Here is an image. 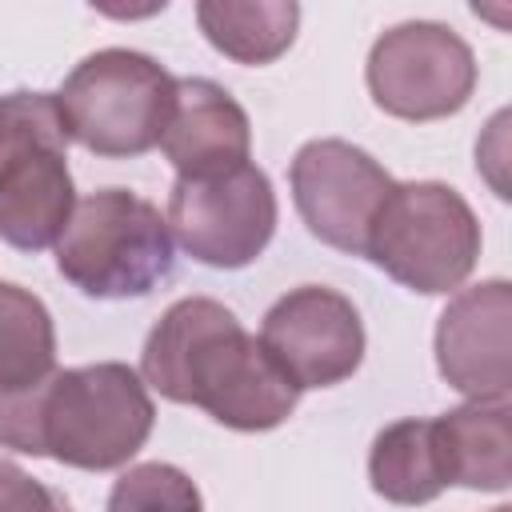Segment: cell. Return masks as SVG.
Segmentation results:
<instances>
[{
  "label": "cell",
  "instance_id": "6da1fadb",
  "mask_svg": "<svg viewBox=\"0 0 512 512\" xmlns=\"http://www.w3.org/2000/svg\"><path fill=\"white\" fill-rule=\"evenodd\" d=\"M140 376L172 404L204 408L236 432L284 424L300 400L292 376L244 332L232 308L208 296L176 300L144 340Z\"/></svg>",
  "mask_w": 512,
  "mask_h": 512
},
{
  "label": "cell",
  "instance_id": "7a4b0ae2",
  "mask_svg": "<svg viewBox=\"0 0 512 512\" xmlns=\"http://www.w3.org/2000/svg\"><path fill=\"white\" fill-rule=\"evenodd\" d=\"M152 420L156 408L144 376L120 360L52 368L28 388L0 392L4 448L52 456L84 472L128 464L144 448Z\"/></svg>",
  "mask_w": 512,
  "mask_h": 512
},
{
  "label": "cell",
  "instance_id": "3957f363",
  "mask_svg": "<svg viewBox=\"0 0 512 512\" xmlns=\"http://www.w3.org/2000/svg\"><path fill=\"white\" fill-rule=\"evenodd\" d=\"M76 208L68 172V128L56 92L0 96V240L44 252Z\"/></svg>",
  "mask_w": 512,
  "mask_h": 512
},
{
  "label": "cell",
  "instance_id": "277c9868",
  "mask_svg": "<svg viewBox=\"0 0 512 512\" xmlns=\"http://www.w3.org/2000/svg\"><path fill=\"white\" fill-rule=\"evenodd\" d=\"M56 268L96 300L148 296L172 272L168 216L128 188L88 192L56 240Z\"/></svg>",
  "mask_w": 512,
  "mask_h": 512
},
{
  "label": "cell",
  "instance_id": "5b68a950",
  "mask_svg": "<svg viewBox=\"0 0 512 512\" xmlns=\"http://www.w3.org/2000/svg\"><path fill=\"white\" fill-rule=\"evenodd\" d=\"M364 256L412 292H456L476 268L480 220L468 200L440 180L392 184L368 228Z\"/></svg>",
  "mask_w": 512,
  "mask_h": 512
},
{
  "label": "cell",
  "instance_id": "8992f818",
  "mask_svg": "<svg viewBox=\"0 0 512 512\" xmlns=\"http://www.w3.org/2000/svg\"><path fill=\"white\" fill-rule=\"evenodd\" d=\"M176 80L144 52L100 48L84 56L56 92L64 128L96 156L128 160L160 144Z\"/></svg>",
  "mask_w": 512,
  "mask_h": 512
},
{
  "label": "cell",
  "instance_id": "52a82bcc",
  "mask_svg": "<svg viewBox=\"0 0 512 512\" xmlns=\"http://www.w3.org/2000/svg\"><path fill=\"white\" fill-rule=\"evenodd\" d=\"M168 232L208 268H244L276 232V192L248 160L216 176H176L168 192Z\"/></svg>",
  "mask_w": 512,
  "mask_h": 512
},
{
  "label": "cell",
  "instance_id": "ba28073f",
  "mask_svg": "<svg viewBox=\"0 0 512 512\" xmlns=\"http://www.w3.org/2000/svg\"><path fill=\"white\" fill-rule=\"evenodd\" d=\"M368 92L396 120H444L460 112L476 88L472 48L436 20H404L368 52Z\"/></svg>",
  "mask_w": 512,
  "mask_h": 512
},
{
  "label": "cell",
  "instance_id": "9c48e42d",
  "mask_svg": "<svg viewBox=\"0 0 512 512\" xmlns=\"http://www.w3.org/2000/svg\"><path fill=\"white\" fill-rule=\"evenodd\" d=\"M300 220L328 248L364 256L368 228L392 192V176L348 140H308L288 168Z\"/></svg>",
  "mask_w": 512,
  "mask_h": 512
},
{
  "label": "cell",
  "instance_id": "30bf717a",
  "mask_svg": "<svg viewBox=\"0 0 512 512\" xmlns=\"http://www.w3.org/2000/svg\"><path fill=\"white\" fill-rule=\"evenodd\" d=\"M260 344L304 388H332L364 360V324L348 296L324 284L284 292L260 324Z\"/></svg>",
  "mask_w": 512,
  "mask_h": 512
},
{
  "label": "cell",
  "instance_id": "8fae6325",
  "mask_svg": "<svg viewBox=\"0 0 512 512\" xmlns=\"http://www.w3.org/2000/svg\"><path fill=\"white\" fill-rule=\"evenodd\" d=\"M436 368L460 396H508L512 388V284L460 288L436 320Z\"/></svg>",
  "mask_w": 512,
  "mask_h": 512
},
{
  "label": "cell",
  "instance_id": "7c38bea8",
  "mask_svg": "<svg viewBox=\"0 0 512 512\" xmlns=\"http://www.w3.org/2000/svg\"><path fill=\"white\" fill-rule=\"evenodd\" d=\"M160 148L180 176H216L248 160L252 124L248 112L220 84L204 76H184L176 80Z\"/></svg>",
  "mask_w": 512,
  "mask_h": 512
},
{
  "label": "cell",
  "instance_id": "4fadbf2b",
  "mask_svg": "<svg viewBox=\"0 0 512 512\" xmlns=\"http://www.w3.org/2000/svg\"><path fill=\"white\" fill-rule=\"evenodd\" d=\"M444 484L508 492L512 484V404L508 396L468 400L432 420Z\"/></svg>",
  "mask_w": 512,
  "mask_h": 512
},
{
  "label": "cell",
  "instance_id": "5bb4252c",
  "mask_svg": "<svg viewBox=\"0 0 512 512\" xmlns=\"http://www.w3.org/2000/svg\"><path fill=\"white\" fill-rule=\"evenodd\" d=\"M204 40L236 64L280 60L300 28V0H196Z\"/></svg>",
  "mask_w": 512,
  "mask_h": 512
},
{
  "label": "cell",
  "instance_id": "9a60e30c",
  "mask_svg": "<svg viewBox=\"0 0 512 512\" xmlns=\"http://www.w3.org/2000/svg\"><path fill=\"white\" fill-rule=\"evenodd\" d=\"M368 480L372 492L392 504H428L448 484L440 472L432 420H396L388 424L368 452Z\"/></svg>",
  "mask_w": 512,
  "mask_h": 512
},
{
  "label": "cell",
  "instance_id": "2e32d148",
  "mask_svg": "<svg viewBox=\"0 0 512 512\" xmlns=\"http://www.w3.org/2000/svg\"><path fill=\"white\" fill-rule=\"evenodd\" d=\"M56 368V328L40 296L0 280V392L28 388Z\"/></svg>",
  "mask_w": 512,
  "mask_h": 512
},
{
  "label": "cell",
  "instance_id": "e0dca14e",
  "mask_svg": "<svg viewBox=\"0 0 512 512\" xmlns=\"http://www.w3.org/2000/svg\"><path fill=\"white\" fill-rule=\"evenodd\" d=\"M108 508L112 512H132V508H176V512H192V508H200V492L172 464H136V468H128L116 480V488L108 496Z\"/></svg>",
  "mask_w": 512,
  "mask_h": 512
},
{
  "label": "cell",
  "instance_id": "ac0fdd59",
  "mask_svg": "<svg viewBox=\"0 0 512 512\" xmlns=\"http://www.w3.org/2000/svg\"><path fill=\"white\" fill-rule=\"evenodd\" d=\"M60 500L40 488L24 468L12 460H0V508H56Z\"/></svg>",
  "mask_w": 512,
  "mask_h": 512
},
{
  "label": "cell",
  "instance_id": "d6986e66",
  "mask_svg": "<svg viewBox=\"0 0 512 512\" xmlns=\"http://www.w3.org/2000/svg\"><path fill=\"white\" fill-rule=\"evenodd\" d=\"M108 20H148L168 8V0H88Z\"/></svg>",
  "mask_w": 512,
  "mask_h": 512
},
{
  "label": "cell",
  "instance_id": "ffe728a7",
  "mask_svg": "<svg viewBox=\"0 0 512 512\" xmlns=\"http://www.w3.org/2000/svg\"><path fill=\"white\" fill-rule=\"evenodd\" d=\"M504 8H508V0H472V12L492 20L496 28H508V12Z\"/></svg>",
  "mask_w": 512,
  "mask_h": 512
}]
</instances>
